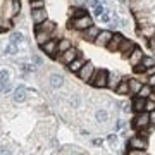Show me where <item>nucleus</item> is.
<instances>
[{
  "instance_id": "13",
  "label": "nucleus",
  "mask_w": 155,
  "mask_h": 155,
  "mask_svg": "<svg viewBox=\"0 0 155 155\" xmlns=\"http://www.w3.org/2000/svg\"><path fill=\"white\" fill-rule=\"evenodd\" d=\"M84 62H86V59H84V57L81 55V54H79V55H78L76 59H74V61L71 62V64H67V67H69V71H71V72H76V74H78V71H79V69L83 67Z\"/></svg>"
},
{
  "instance_id": "22",
  "label": "nucleus",
  "mask_w": 155,
  "mask_h": 155,
  "mask_svg": "<svg viewBox=\"0 0 155 155\" xmlns=\"http://www.w3.org/2000/svg\"><path fill=\"white\" fill-rule=\"evenodd\" d=\"M150 95H152V86H150L148 83H145L141 88H140L138 91V97H141V98H148Z\"/></svg>"
},
{
  "instance_id": "11",
  "label": "nucleus",
  "mask_w": 155,
  "mask_h": 155,
  "mask_svg": "<svg viewBox=\"0 0 155 155\" xmlns=\"http://www.w3.org/2000/svg\"><path fill=\"white\" fill-rule=\"evenodd\" d=\"M31 19H33L35 24H40L47 19V11L45 7H40V9H31Z\"/></svg>"
},
{
  "instance_id": "21",
  "label": "nucleus",
  "mask_w": 155,
  "mask_h": 155,
  "mask_svg": "<svg viewBox=\"0 0 155 155\" xmlns=\"http://www.w3.org/2000/svg\"><path fill=\"white\" fill-rule=\"evenodd\" d=\"M127 81H129V91H131V93H138L140 88L143 86L141 81H140V79H134V78H129Z\"/></svg>"
},
{
  "instance_id": "23",
  "label": "nucleus",
  "mask_w": 155,
  "mask_h": 155,
  "mask_svg": "<svg viewBox=\"0 0 155 155\" xmlns=\"http://www.w3.org/2000/svg\"><path fill=\"white\" fill-rule=\"evenodd\" d=\"M69 14H71V19H76V17L84 16L86 12H84L83 7H72V5H71V12H69Z\"/></svg>"
},
{
  "instance_id": "28",
  "label": "nucleus",
  "mask_w": 155,
  "mask_h": 155,
  "mask_svg": "<svg viewBox=\"0 0 155 155\" xmlns=\"http://www.w3.org/2000/svg\"><path fill=\"white\" fill-rule=\"evenodd\" d=\"M95 117H97V121H100V122H105L107 119H109V114H107L105 110H98L97 114H95Z\"/></svg>"
},
{
  "instance_id": "15",
  "label": "nucleus",
  "mask_w": 155,
  "mask_h": 155,
  "mask_svg": "<svg viewBox=\"0 0 155 155\" xmlns=\"http://www.w3.org/2000/svg\"><path fill=\"white\" fill-rule=\"evenodd\" d=\"M35 38H36L38 45H43V43H47V41L52 38V33H47V31H41V29H36V33H35Z\"/></svg>"
},
{
  "instance_id": "37",
  "label": "nucleus",
  "mask_w": 155,
  "mask_h": 155,
  "mask_svg": "<svg viewBox=\"0 0 155 155\" xmlns=\"http://www.w3.org/2000/svg\"><path fill=\"white\" fill-rule=\"evenodd\" d=\"M33 61L36 62V64H41V59H40V57H33Z\"/></svg>"
},
{
  "instance_id": "25",
  "label": "nucleus",
  "mask_w": 155,
  "mask_h": 155,
  "mask_svg": "<svg viewBox=\"0 0 155 155\" xmlns=\"http://www.w3.org/2000/svg\"><path fill=\"white\" fill-rule=\"evenodd\" d=\"M140 64H141V66H143V69L147 71V69H150V67H153V66H155V61L152 59V57H143Z\"/></svg>"
},
{
  "instance_id": "17",
  "label": "nucleus",
  "mask_w": 155,
  "mask_h": 155,
  "mask_svg": "<svg viewBox=\"0 0 155 155\" xmlns=\"http://www.w3.org/2000/svg\"><path fill=\"white\" fill-rule=\"evenodd\" d=\"M122 78L119 76V74H109V79H107V86L110 90H114L116 91V88L119 86V83H121Z\"/></svg>"
},
{
  "instance_id": "19",
  "label": "nucleus",
  "mask_w": 155,
  "mask_h": 155,
  "mask_svg": "<svg viewBox=\"0 0 155 155\" xmlns=\"http://www.w3.org/2000/svg\"><path fill=\"white\" fill-rule=\"evenodd\" d=\"M145 102L147 98H141V97H136L133 102V110L134 112H143L145 110Z\"/></svg>"
},
{
  "instance_id": "9",
  "label": "nucleus",
  "mask_w": 155,
  "mask_h": 155,
  "mask_svg": "<svg viewBox=\"0 0 155 155\" xmlns=\"http://www.w3.org/2000/svg\"><path fill=\"white\" fill-rule=\"evenodd\" d=\"M57 43L59 41H55V40H48L47 43H43V45H40L41 47V50H43L45 54H48L50 57H54V59H57Z\"/></svg>"
},
{
  "instance_id": "6",
  "label": "nucleus",
  "mask_w": 155,
  "mask_h": 155,
  "mask_svg": "<svg viewBox=\"0 0 155 155\" xmlns=\"http://www.w3.org/2000/svg\"><path fill=\"white\" fill-rule=\"evenodd\" d=\"M134 48H136V43H134V41H131V40L124 38L117 52H121V55L124 57V59H129V55H131V52H133Z\"/></svg>"
},
{
  "instance_id": "16",
  "label": "nucleus",
  "mask_w": 155,
  "mask_h": 155,
  "mask_svg": "<svg viewBox=\"0 0 155 155\" xmlns=\"http://www.w3.org/2000/svg\"><path fill=\"white\" fill-rule=\"evenodd\" d=\"M129 78H122L121 79V83H119V86L116 88V91L119 95H129L131 91H129V81H127Z\"/></svg>"
},
{
  "instance_id": "8",
  "label": "nucleus",
  "mask_w": 155,
  "mask_h": 155,
  "mask_svg": "<svg viewBox=\"0 0 155 155\" xmlns=\"http://www.w3.org/2000/svg\"><path fill=\"white\" fill-rule=\"evenodd\" d=\"M102 31V29L98 28V26H95V24H91L90 28H86L84 31H81V38L86 40V41H95V38L98 36V33Z\"/></svg>"
},
{
  "instance_id": "2",
  "label": "nucleus",
  "mask_w": 155,
  "mask_h": 155,
  "mask_svg": "<svg viewBox=\"0 0 155 155\" xmlns=\"http://www.w3.org/2000/svg\"><path fill=\"white\" fill-rule=\"evenodd\" d=\"M91 24H93V21H91L90 14H84V16H81V17L71 19V21H69V28H74L76 31H84V29L90 28Z\"/></svg>"
},
{
  "instance_id": "35",
  "label": "nucleus",
  "mask_w": 155,
  "mask_h": 155,
  "mask_svg": "<svg viewBox=\"0 0 155 155\" xmlns=\"http://www.w3.org/2000/svg\"><path fill=\"white\" fill-rule=\"evenodd\" d=\"M147 83H148L150 86H152V88H153V86H155V72H153V74H150V76H148V79H147Z\"/></svg>"
},
{
  "instance_id": "24",
  "label": "nucleus",
  "mask_w": 155,
  "mask_h": 155,
  "mask_svg": "<svg viewBox=\"0 0 155 155\" xmlns=\"http://www.w3.org/2000/svg\"><path fill=\"white\" fill-rule=\"evenodd\" d=\"M67 48H71V41H69L67 38H62L61 41L57 43V50L62 54V52H64V50H67Z\"/></svg>"
},
{
  "instance_id": "7",
  "label": "nucleus",
  "mask_w": 155,
  "mask_h": 155,
  "mask_svg": "<svg viewBox=\"0 0 155 155\" xmlns=\"http://www.w3.org/2000/svg\"><path fill=\"white\" fill-rule=\"evenodd\" d=\"M114 36V33L112 31H109V29H104V31H100L98 36L95 38L93 43L97 45V47H107V43L110 41V38Z\"/></svg>"
},
{
  "instance_id": "20",
  "label": "nucleus",
  "mask_w": 155,
  "mask_h": 155,
  "mask_svg": "<svg viewBox=\"0 0 155 155\" xmlns=\"http://www.w3.org/2000/svg\"><path fill=\"white\" fill-rule=\"evenodd\" d=\"M50 84H52V88H61L64 84V78L61 74H52L50 76Z\"/></svg>"
},
{
  "instance_id": "12",
  "label": "nucleus",
  "mask_w": 155,
  "mask_h": 155,
  "mask_svg": "<svg viewBox=\"0 0 155 155\" xmlns=\"http://www.w3.org/2000/svg\"><path fill=\"white\" fill-rule=\"evenodd\" d=\"M143 50L140 48V47H136V48L133 50V52H131V55H129V59H127V61H129V64H131V66H136V64H140V62H141V59H143Z\"/></svg>"
},
{
  "instance_id": "30",
  "label": "nucleus",
  "mask_w": 155,
  "mask_h": 155,
  "mask_svg": "<svg viewBox=\"0 0 155 155\" xmlns=\"http://www.w3.org/2000/svg\"><path fill=\"white\" fill-rule=\"evenodd\" d=\"M7 83H9V72L7 71H0V84L5 86Z\"/></svg>"
},
{
  "instance_id": "32",
  "label": "nucleus",
  "mask_w": 155,
  "mask_h": 155,
  "mask_svg": "<svg viewBox=\"0 0 155 155\" xmlns=\"http://www.w3.org/2000/svg\"><path fill=\"white\" fill-rule=\"evenodd\" d=\"M145 110H147V112L155 110V102L152 98H147V102H145Z\"/></svg>"
},
{
  "instance_id": "34",
  "label": "nucleus",
  "mask_w": 155,
  "mask_h": 155,
  "mask_svg": "<svg viewBox=\"0 0 155 155\" xmlns=\"http://www.w3.org/2000/svg\"><path fill=\"white\" fill-rule=\"evenodd\" d=\"M72 7H83L86 4V0H69Z\"/></svg>"
},
{
  "instance_id": "26",
  "label": "nucleus",
  "mask_w": 155,
  "mask_h": 155,
  "mask_svg": "<svg viewBox=\"0 0 155 155\" xmlns=\"http://www.w3.org/2000/svg\"><path fill=\"white\" fill-rule=\"evenodd\" d=\"M22 38H24V36H22V33H19V31H17V33H12L11 35V43L19 45L22 41Z\"/></svg>"
},
{
  "instance_id": "5",
  "label": "nucleus",
  "mask_w": 155,
  "mask_h": 155,
  "mask_svg": "<svg viewBox=\"0 0 155 155\" xmlns=\"http://www.w3.org/2000/svg\"><path fill=\"white\" fill-rule=\"evenodd\" d=\"M93 72H95V66L91 64V62H84L83 67L78 71V76H79V79H83V81H90V78L93 76Z\"/></svg>"
},
{
  "instance_id": "31",
  "label": "nucleus",
  "mask_w": 155,
  "mask_h": 155,
  "mask_svg": "<svg viewBox=\"0 0 155 155\" xmlns=\"http://www.w3.org/2000/svg\"><path fill=\"white\" fill-rule=\"evenodd\" d=\"M29 5H31V9H40V7H45V0H29Z\"/></svg>"
},
{
  "instance_id": "4",
  "label": "nucleus",
  "mask_w": 155,
  "mask_h": 155,
  "mask_svg": "<svg viewBox=\"0 0 155 155\" xmlns=\"http://www.w3.org/2000/svg\"><path fill=\"white\" fill-rule=\"evenodd\" d=\"M78 55H79V52H78L76 48H72V47H71V48L64 50L61 55H57V61L62 62V64H71V62L74 61Z\"/></svg>"
},
{
  "instance_id": "29",
  "label": "nucleus",
  "mask_w": 155,
  "mask_h": 155,
  "mask_svg": "<svg viewBox=\"0 0 155 155\" xmlns=\"http://www.w3.org/2000/svg\"><path fill=\"white\" fill-rule=\"evenodd\" d=\"M12 24H11V21H5L4 17L0 16V31H7V29L11 28Z\"/></svg>"
},
{
  "instance_id": "14",
  "label": "nucleus",
  "mask_w": 155,
  "mask_h": 155,
  "mask_svg": "<svg viewBox=\"0 0 155 155\" xmlns=\"http://www.w3.org/2000/svg\"><path fill=\"white\" fill-rule=\"evenodd\" d=\"M55 22L54 21H48V19H45L43 22H40L38 26H36V29H41V31H47V33H54L55 31Z\"/></svg>"
},
{
  "instance_id": "10",
  "label": "nucleus",
  "mask_w": 155,
  "mask_h": 155,
  "mask_svg": "<svg viewBox=\"0 0 155 155\" xmlns=\"http://www.w3.org/2000/svg\"><path fill=\"white\" fill-rule=\"evenodd\" d=\"M122 40H124V36H122V35L114 33V36H112L110 41L107 43L105 48L109 50V52H117V50H119V47H121V43H122Z\"/></svg>"
},
{
  "instance_id": "1",
  "label": "nucleus",
  "mask_w": 155,
  "mask_h": 155,
  "mask_svg": "<svg viewBox=\"0 0 155 155\" xmlns=\"http://www.w3.org/2000/svg\"><path fill=\"white\" fill-rule=\"evenodd\" d=\"M107 79H109V72L105 69H95L93 76L90 78L88 83L95 88H105L107 86Z\"/></svg>"
},
{
  "instance_id": "18",
  "label": "nucleus",
  "mask_w": 155,
  "mask_h": 155,
  "mask_svg": "<svg viewBox=\"0 0 155 155\" xmlns=\"http://www.w3.org/2000/svg\"><path fill=\"white\" fill-rule=\"evenodd\" d=\"M12 98L16 100V102H24V100H26V86H17V88L14 90Z\"/></svg>"
},
{
  "instance_id": "3",
  "label": "nucleus",
  "mask_w": 155,
  "mask_h": 155,
  "mask_svg": "<svg viewBox=\"0 0 155 155\" xmlns=\"http://www.w3.org/2000/svg\"><path fill=\"white\" fill-rule=\"evenodd\" d=\"M133 126L136 127V129H145V127L150 126V116L148 112L143 110V112H138V116L133 119Z\"/></svg>"
},
{
  "instance_id": "36",
  "label": "nucleus",
  "mask_w": 155,
  "mask_h": 155,
  "mask_svg": "<svg viewBox=\"0 0 155 155\" xmlns=\"http://www.w3.org/2000/svg\"><path fill=\"white\" fill-rule=\"evenodd\" d=\"M148 116H150V124H152V126H155V110L148 112Z\"/></svg>"
},
{
  "instance_id": "27",
  "label": "nucleus",
  "mask_w": 155,
  "mask_h": 155,
  "mask_svg": "<svg viewBox=\"0 0 155 155\" xmlns=\"http://www.w3.org/2000/svg\"><path fill=\"white\" fill-rule=\"evenodd\" d=\"M12 5H11V16H14V14H17L19 12V9H21V2L19 0H11Z\"/></svg>"
},
{
  "instance_id": "33",
  "label": "nucleus",
  "mask_w": 155,
  "mask_h": 155,
  "mask_svg": "<svg viewBox=\"0 0 155 155\" xmlns=\"http://www.w3.org/2000/svg\"><path fill=\"white\" fill-rule=\"evenodd\" d=\"M5 54H7V55H14V54H17V47L14 43L7 45V47H5Z\"/></svg>"
},
{
  "instance_id": "38",
  "label": "nucleus",
  "mask_w": 155,
  "mask_h": 155,
  "mask_svg": "<svg viewBox=\"0 0 155 155\" xmlns=\"http://www.w3.org/2000/svg\"><path fill=\"white\" fill-rule=\"evenodd\" d=\"M153 88H155V86H153Z\"/></svg>"
}]
</instances>
